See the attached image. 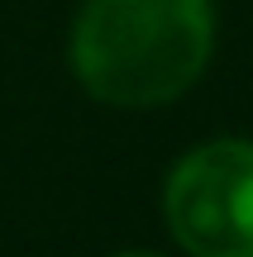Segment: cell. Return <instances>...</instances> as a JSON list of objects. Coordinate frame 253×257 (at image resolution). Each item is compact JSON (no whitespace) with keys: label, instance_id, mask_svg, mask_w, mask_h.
Instances as JSON below:
<instances>
[{"label":"cell","instance_id":"1","mask_svg":"<svg viewBox=\"0 0 253 257\" xmlns=\"http://www.w3.org/2000/svg\"><path fill=\"white\" fill-rule=\"evenodd\" d=\"M215 48L210 0H86L72 24V76L105 105H167L206 72Z\"/></svg>","mask_w":253,"mask_h":257},{"label":"cell","instance_id":"2","mask_svg":"<svg viewBox=\"0 0 253 257\" xmlns=\"http://www.w3.org/2000/svg\"><path fill=\"white\" fill-rule=\"evenodd\" d=\"M162 214L191 257H253V143L220 138L187 153L167 176Z\"/></svg>","mask_w":253,"mask_h":257},{"label":"cell","instance_id":"3","mask_svg":"<svg viewBox=\"0 0 253 257\" xmlns=\"http://www.w3.org/2000/svg\"><path fill=\"white\" fill-rule=\"evenodd\" d=\"M120 257H153V252H120Z\"/></svg>","mask_w":253,"mask_h":257}]
</instances>
